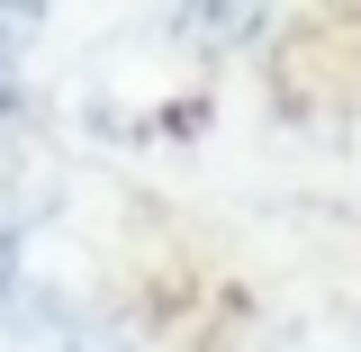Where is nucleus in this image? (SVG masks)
<instances>
[{
  "label": "nucleus",
  "mask_w": 361,
  "mask_h": 352,
  "mask_svg": "<svg viewBox=\"0 0 361 352\" xmlns=\"http://www.w3.org/2000/svg\"><path fill=\"white\" fill-rule=\"evenodd\" d=\"M9 289H18V244H9V226H0V308H9Z\"/></svg>",
  "instance_id": "obj_1"
}]
</instances>
